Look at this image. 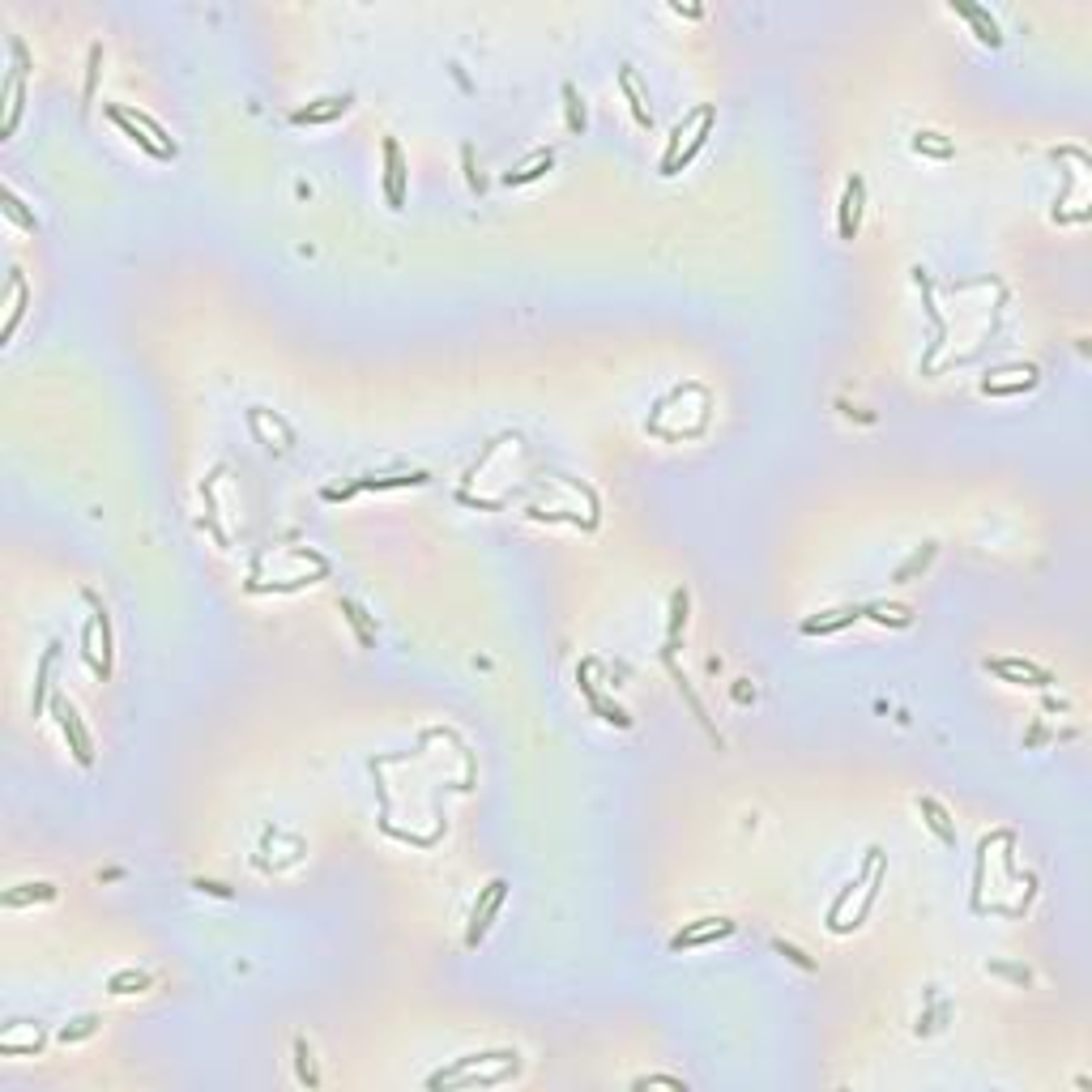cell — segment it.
<instances>
[{
	"label": "cell",
	"mask_w": 1092,
	"mask_h": 1092,
	"mask_svg": "<svg viewBox=\"0 0 1092 1092\" xmlns=\"http://www.w3.org/2000/svg\"><path fill=\"white\" fill-rule=\"evenodd\" d=\"M504 1059H517V1049H482V1054H465V1059H457L452 1067L435 1071V1076L427 1079V1088H491V1084H499V1079L517 1076V1062H504Z\"/></svg>",
	"instance_id": "cell-1"
},
{
	"label": "cell",
	"mask_w": 1092,
	"mask_h": 1092,
	"mask_svg": "<svg viewBox=\"0 0 1092 1092\" xmlns=\"http://www.w3.org/2000/svg\"><path fill=\"white\" fill-rule=\"evenodd\" d=\"M713 107H696L688 120L674 124L670 133V146H666V154H661V176H679L683 166L696 158V154L704 150V141H708V128H713Z\"/></svg>",
	"instance_id": "cell-2"
},
{
	"label": "cell",
	"mask_w": 1092,
	"mask_h": 1092,
	"mask_svg": "<svg viewBox=\"0 0 1092 1092\" xmlns=\"http://www.w3.org/2000/svg\"><path fill=\"white\" fill-rule=\"evenodd\" d=\"M504 900H508V879H491L487 888H482L479 905H474V913H470V930H465V947H479L482 935L491 930L495 913L504 909Z\"/></svg>",
	"instance_id": "cell-3"
},
{
	"label": "cell",
	"mask_w": 1092,
	"mask_h": 1092,
	"mask_svg": "<svg viewBox=\"0 0 1092 1092\" xmlns=\"http://www.w3.org/2000/svg\"><path fill=\"white\" fill-rule=\"evenodd\" d=\"M22 86H26V47L22 39H14V69L5 73V128H0L5 137H14L22 120Z\"/></svg>",
	"instance_id": "cell-4"
},
{
	"label": "cell",
	"mask_w": 1092,
	"mask_h": 1092,
	"mask_svg": "<svg viewBox=\"0 0 1092 1092\" xmlns=\"http://www.w3.org/2000/svg\"><path fill=\"white\" fill-rule=\"evenodd\" d=\"M986 670L999 674V679H1007V683H1016V688H1049V683H1054V674H1049L1046 666L1020 661V658H990Z\"/></svg>",
	"instance_id": "cell-5"
},
{
	"label": "cell",
	"mask_w": 1092,
	"mask_h": 1092,
	"mask_svg": "<svg viewBox=\"0 0 1092 1092\" xmlns=\"http://www.w3.org/2000/svg\"><path fill=\"white\" fill-rule=\"evenodd\" d=\"M52 713H56V721H61V730H64V738H69V747H73L77 764H90L94 747H90V734H86L81 717H77V708L64 700V696H52Z\"/></svg>",
	"instance_id": "cell-6"
},
{
	"label": "cell",
	"mask_w": 1092,
	"mask_h": 1092,
	"mask_svg": "<svg viewBox=\"0 0 1092 1092\" xmlns=\"http://www.w3.org/2000/svg\"><path fill=\"white\" fill-rule=\"evenodd\" d=\"M730 935H734V922H730V917H700V922H691V926H683L679 935H674V939H670V952L704 947V943L730 939Z\"/></svg>",
	"instance_id": "cell-7"
},
{
	"label": "cell",
	"mask_w": 1092,
	"mask_h": 1092,
	"mask_svg": "<svg viewBox=\"0 0 1092 1092\" xmlns=\"http://www.w3.org/2000/svg\"><path fill=\"white\" fill-rule=\"evenodd\" d=\"M862 201H867V184H862V176H850L845 180V193H840V240H858Z\"/></svg>",
	"instance_id": "cell-8"
},
{
	"label": "cell",
	"mask_w": 1092,
	"mask_h": 1092,
	"mask_svg": "<svg viewBox=\"0 0 1092 1092\" xmlns=\"http://www.w3.org/2000/svg\"><path fill=\"white\" fill-rule=\"evenodd\" d=\"M385 196H389L393 210L405 205V158L393 137H385Z\"/></svg>",
	"instance_id": "cell-9"
},
{
	"label": "cell",
	"mask_w": 1092,
	"mask_h": 1092,
	"mask_svg": "<svg viewBox=\"0 0 1092 1092\" xmlns=\"http://www.w3.org/2000/svg\"><path fill=\"white\" fill-rule=\"evenodd\" d=\"M350 103H355V94H329V99H316V103L299 107L290 120L295 124H329V120H337V116H346Z\"/></svg>",
	"instance_id": "cell-10"
},
{
	"label": "cell",
	"mask_w": 1092,
	"mask_h": 1092,
	"mask_svg": "<svg viewBox=\"0 0 1092 1092\" xmlns=\"http://www.w3.org/2000/svg\"><path fill=\"white\" fill-rule=\"evenodd\" d=\"M917 811H922V820H926L930 832H935V837H939L943 845L952 850V845H956V820H952V811L943 807L939 798H930V793H922V798H917Z\"/></svg>",
	"instance_id": "cell-11"
},
{
	"label": "cell",
	"mask_w": 1092,
	"mask_h": 1092,
	"mask_svg": "<svg viewBox=\"0 0 1092 1092\" xmlns=\"http://www.w3.org/2000/svg\"><path fill=\"white\" fill-rule=\"evenodd\" d=\"M107 116H111V120L120 124V128H124V137H128V141H137V146H141V150H146V154H154V158H176V154H171V150H163V146H158V141H154V137L146 133V128H141V124H137L133 116H128V107H120V103H107Z\"/></svg>",
	"instance_id": "cell-12"
},
{
	"label": "cell",
	"mask_w": 1092,
	"mask_h": 1092,
	"mask_svg": "<svg viewBox=\"0 0 1092 1092\" xmlns=\"http://www.w3.org/2000/svg\"><path fill=\"white\" fill-rule=\"evenodd\" d=\"M0 900H5V909H22V905H47V900H56V883H47V879L17 883V888H9Z\"/></svg>",
	"instance_id": "cell-13"
},
{
	"label": "cell",
	"mask_w": 1092,
	"mask_h": 1092,
	"mask_svg": "<svg viewBox=\"0 0 1092 1092\" xmlns=\"http://www.w3.org/2000/svg\"><path fill=\"white\" fill-rule=\"evenodd\" d=\"M952 9L969 17L973 31H977V39H982V43H990V47H999V43H1002L999 22H994V17H990L986 9H982V5H969V0H952Z\"/></svg>",
	"instance_id": "cell-14"
},
{
	"label": "cell",
	"mask_w": 1092,
	"mask_h": 1092,
	"mask_svg": "<svg viewBox=\"0 0 1092 1092\" xmlns=\"http://www.w3.org/2000/svg\"><path fill=\"white\" fill-rule=\"evenodd\" d=\"M619 86L628 94V107H631V116H636V124L641 128H653V107L644 103V90H641V81H636V73H631V64L619 69Z\"/></svg>",
	"instance_id": "cell-15"
},
{
	"label": "cell",
	"mask_w": 1092,
	"mask_h": 1092,
	"mask_svg": "<svg viewBox=\"0 0 1092 1092\" xmlns=\"http://www.w3.org/2000/svg\"><path fill=\"white\" fill-rule=\"evenodd\" d=\"M853 619H862V611H858V606H840V611H823L820 619H807L802 631H807V636H828V631L850 628Z\"/></svg>",
	"instance_id": "cell-16"
},
{
	"label": "cell",
	"mask_w": 1092,
	"mask_h": 1092,
	"mask_svg": "<svg viewBox=\"0 0 1092 1092\" xmlns=\"http://www.w3.org/2000/svg\"><path fill=\"white\" fill-rule=\"evenodd\" d=\"M56 649L61 644L52 641L43 649V658H39V674H34V696H31V713L39 717L43 713V704H47V688H52V666H56Z\"/></svg>",
	"instance_id": "cell-17"
},
{
	"label": "cell",
	"mask_w": 1092,
	"mask_h": 1092,
	"mask_svg": "<svg viewBox=\"0 0 1092 1092\" xmlns=\"http://www.w3.org/2000/svg\"><path fill=\"white\" fill-rule=\"evenodd\" d=\"M9 290H14V308H9V320H5V329H0V342H9L17 333V325H22V316H26V299H31V290H26V278L14 270V278H9Z\"/></svg>",
	"instance_id": "cell-18"
},
{
	"label": "cell",
	"mask_w": 1092,
	"mask_h": 1092,
	"mask_svg": "<svg viewBox=\"0 0 1092 1092\" xmlns=\"http://www.w3.org/2000/svg\"><path fill=\"white\" fill-rule=\"evenodd\" d=\"M150 986H154V973H146V969H120V973H111V982H107L111 994H141V990H150Z\"/></svg>",
	"instance_id": "cell-19"
},
{
	"label": "cell",
	"mask_w": 1092,
	"mask_h": 1092,
	"mask_svg": "<svg viewBox=\"0 0 1092 1092\" xmlns=\"http://www.w3.org/2000/svg\"><path fill=\"white\" fill-rule=\"evenodd\" d=\"M342 614H346V623L355 628V636H359L363 649H372V644H375V628H372V619H367V611H363L355 598H342Z\"/></svg>",
	"instance_id": "cell-20"
},
{
	"label": "cell",
	"mask_w": 1092,
	"mask_h": 1092,
	"mask_svg": "<svg viewBox=\"0 0 1092 1092\" xmlns=\"http://www.w3.org/2000/svg\"><path fill=\"white\" fill-rule=\"evenodd\" d=\"M551 163H555V154H551V150H542V154H534V158H529L525 166L508 171V176H504V184H508V188H512V184H534V180H542V176L551 171Z\"/></svg>",
	"instance_id": "cell-21"
},
{
	"label": "cell",
	"mask_w": 1092,
	"mask_h": 1092,
	"mask_svg": "<svg viewBox=\"0 0 1092 1092\" xmlns=\"http://www.w3.org/2000/svg\"><path fill=\"white\" fill-rule=\"evenodd\" d=\"M930 559H935V542H922V546H917V551L909 555V564H900V568H897V584L913 581L917 572H926V568H930Z\"/></svg>",
	"instance_id": "cell-22"
},
{
	"label": "cell",
	"mask_w": 1092,
	"mask_h": 1092,
	"mask_svg": "<svg viewBox=\"0 0 1092 1092\" xmlns=\"http://www.w3.org/2000/svg\"><path fill=\"white\" fill-rule=\"evenodd\" d=\"M99 1024H103L99 1016H77V1020H69V1024L61 1029V1041H64V1046H73V1041H86V1037H94V1032H99Z\"/></svg>",
	"instance_id": "cell-23"
},
{
	"label": "cell",
	"mask_w": 1092,
	"mask_h": 1092,
	"mask_svg": "<svg viewBox=\"0 0 1092 1092\" xmlns=\"http://www.w3.org/2000/svg\"><path fill=\"white\" fill-rule=\"evenodd\" d=\"M295 1071H299V1084H308V1088H316V1084H320V1076H316V1062H312V1049H308V1041H303V1037H295Z\"/></svg>",
	"instance_id": "cell-24"
},
{
	"label": "cell",
	"mask_w": 1092,
	"mask_h": 1092,
	"mask_svg": "<svg viewBox=\"0 0 1092 1092\" xmlns=\"http://www.w3.org/2000/svg\"><path fill=\"white\" fill-rule=\"evenodd\" d=\"M0 196H5V214H9V218H14V223L22 226V231H39V223H34V214H26V205L17 201V193H14V188H9V184L0 188Z\"/></svg>",
	"instance_id": "cell-25"
},
{
	"label": "cell",
	"mask_w": 1092,
	"mask_h": 1092,
	"mask_svg": "<svg viewBox=\"0 0 1092 1092\" xmlns=\"http://www.w3.org/2000/svg\"><path fill=\"white\" fill-rule=\"evenodd\" d=\"M564 107H568V133H576L581 137L584 133V99L576 94V86H564Z\"/></svg>",
	"instance_id": "cell-26"
},
{
	"label": "cell",
	"mask_w": 1092,
	"mask_h": 1092,
	"mask_svg": "<svg viewBox=\"0 0 1092 1092\" xmlns=\"http://www.w3.org/2000/svg\"><path fill=\"white\" fill-rule=\"evenodd\" d=\"M688 606H691L688 589H674V598H670V644L679 641V631L688 628Z\"/></svg>",
	"instance_id": "cell-27"
},
{
	"label": "cell",
	"mask_w": 1092,
	"mask_h": 1092,
	"mask_svg": "<svg viewBox=\"0 0 1092 1092\" xmlns=\"http://www.w3.org/2000/svg\"><path fill=\"white\" fill-rule=\"evenodd\" d=\"M99 69H103V43L90 47V61H86V90H81V111L90 107L94 99V86H99Z\"/></svg>",
	"instance_id": "cell-28"
},
{
	"label": "cell",
	"mask_w": 1092,
	"mask_h": 1092,
	"mask_svg": "<svg viewBox=\"0 0 1092 1092\" xmlns=\"http://www.w3.org/2000/svg\"><path fill=\"white\" fill-rule=\"evenodd\" d=\"M862 614L879 619V623H892V628H909V619H913L909 606H883V602H879V606H867Z\"/></svg>",
	"instance_id": "cell-29"
},
{
	"label": "cell",
	"mask_w": 1092,
	"mask_h": 1092,
	"mask_svg": "<svg viewBox=\"0 0 1092 1092\" xmlns=\"http://www.w3.org/2000/svg\"><path fill=\"white\" fill-rule=\"evenodd\" d=\"M913 150L935 154V158H952V141H939V133H917L913 137Z\"/></svg>",
	"instance_id": "cell-30"
},
{
	"label": "cell",
	"mask_w": 1092,
	"mask_h": 1092,
	"mask_svg": "<svg viewBox=\"0 0 1092 1092\" xmlns=\"http://www.w3.org/2000/svg\"><path fill=\"white\" fill-rule=\"evenodd\" d=\"M773 952H781L785 960H793L798 969H807V973H815V960L802 952V947H793V943H785V939H773Z\"/></svg>",
	"instance_id": "cell-31"
},
{
	"label": "cell",
	"mask_w": 1092,
	"mask_h": 1092,
	"mask_svg": "<svg viewBox=\"0 0 1092 1092\" xmlns=\"http://www.w3.org/2000/svg\"><path fill=\"white\" fill-rule=\"evenodd\" d=\"M631 1088H636V1092H641V1088H674V1092H688V1084H683L679 1076H641L636 1084H631Z\"/></svg>",
	"instance_id": "cell-32"
},
{
	"label": "cell",
	"mask_w": 1092,
	"mask_h": 1092,
	"mask_svg": "<svg viewBox=\"0 0 1092 1092\" xmlns=\"http://www.w3.org/2000/svg\"><path fill=\"white\" fill-rule=\"evenodd\" d=\"M196 888L201 892H214V897H231V888L226 883H214V879H196Z\"/></svg>",
	"instance_id": "cell-33"
},
{
	"label": "cell",
	"mask_w": 1092,
	"mask_h": 1092,
	"mask_svg": "<svg viewBox=\"0 0 1092 1092\" xmlns=\"http://www.w3.org/2000/svg\"><path fill=\"white\" fill-rule=\"evenodd\" d=\"M994 973H1007L1011 982H1029V969H1007V964H990Z\"/></svg>",
	"instance_id": "cell-34"
}]
</instances>
